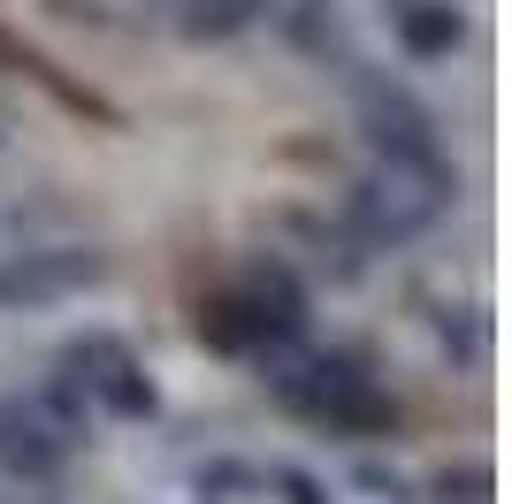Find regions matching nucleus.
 Here are the masks:
<instances>
[{"instance_id":"1a4fd4ad","label":"nucleus","mask_w":512,"mask_h":504,"mask_svg":"<svg viewBox=\"0 0 512 504\" xmlns=\"http://www.w3.org/2000/svg\"><path fill=\"white\" fill-rule=\"evenodd\" d=\"M268 482H276L291 504H329V497H321V482H306V474H291V466H283V474H268Z\"/></svg>"},{"instance_id":"7ed1b4c3","label":"nucleus","mask_w":512,"mask_h":504,"mask_svg":"<svg viewBox=\"0 0 512 504\" xmlns=\"http://www.w3.org/2000/svg\"><path fill=\"white\" fill-rule=\"evenodd\" d=\"M444 191H451L444 161H383L375 176H360L344 191V222L367 245H406V237H421L444 214Z\"/></svg>"},{"instance_id":"9d476101","label":"nucleus","mask_w":512,"mask_h":504,"mask_svg":"<svg viewBox=\"0 0 512 504\" xmlns=\"http://www.w3.org/2000/svg\"><path fill=\"white\" fill-rule=\"evenodd\" d=\"M199 489H260V474H245V466H207Z\"/></svg>"},{"instance_id":"6e6552de","label":"nucleus","mask_w":512,"mask_h":504,"mask_svg":"<svg viewBox=\"0 0 512 504\" xmlns=\"http://www.w3.org/2000/svg\"><path fill=\"white\" fill-rule=\"evenodd\" d=\"M260 8L268 0H184V39H237V31H253Z\"/></svg>"},{"instance_id":"39448f33","label":"nucleus","mask_w":512,"mask_h":504,"mask_svg":"<svg viewBox=\"0 0 512 504\" xmlns=\"http://www.w3.org/2000/svg\"><path fill=\"white\" fill-rule=\"evenodd\" d=\"M62 382L77 390V398H100L107 413H123V420H153V413H161L146 367H138L115 336H85V344H69V352H62Z\"/></svg>"},{"instance_id":"f257e3e1","label":"nucleus","mask_w":512,"mask_h":504,"mask_svg":"<svg viewBox=\"0 0 512 504\" xmlns=\"http://www.w3.org/2000/svg\"><path fill=\"white\" fill-rule=\"evenodd\" d=\"M260 382H268L306 428H321V436H390V428H398V398L375 390V375H367L352 352L276 344V352H260Z\"/></svg>"},{"instance_id":"f03ea898","label":"nucleus","mask_w":512,"mask_h":504,"mask_svg":"<svg viewBox=\"0 0 512 504\" xmlns=\"http://www.w3.org/2000/svg\"><path fill=\"white\" fill-rule=\"evenodd\" d=\"M77 443H85V398H77L69 382L0 398V474H8V482H46V474H62V459Z\"/></svg>"},{"instance_id":"0eeeda50","label":"nucleus","mask_w":512,"mask_h":504,"mask_svg":"<svg viewBox=\"0 0 512 504\" xmlns=\"http://www.w3.org/2000/svg\"><path fill=\"white\" fill-rule=\"evenodd\" d=\"M383 8H390V31H398V46H406L413 62H444L467 39V16L451 0H383Z\"/></svg>"},{"instance_id":"20e7f679","label":"nucleus","mask_w":512,"mask_h":504,"mask_svg":"<svg viewBox=\"0 0 512 504\" xmlns=\"http://www.w3.org/2000/svg\"><path fill=\"white\" fill-rule=\"evenodd\" d=\"M107 275V252L92 245H39V252H8L0 260V314H39L62 298L92 291Z\"/></svg>"},{"instance_id":"423d86ee","label":"nucleus","mask_w":512,"mask_h":504,"mask_svg":"<svg viewBox=\"0 0 512 504\" xmlns=\"http://www.w3.org/2000/svg\"><path fill=\"white\" fill-rule=\"evenodd\" d=\"M360 130L383 161H436V115L390 77H360Z\"/></svg>"}]
</instances>
